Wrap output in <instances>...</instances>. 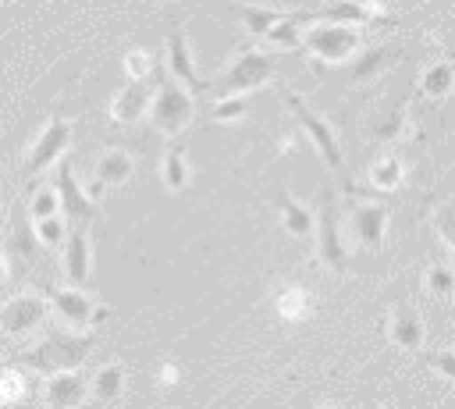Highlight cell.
Here are the masks:
<instances>
[{"label":"cell","mask_w":455,"mask_h":409,"mask_svg":"<svg viewBox=\"0 0 455 409\" xmlns=\"http://www.w3.org/2000/svg\"><path fill=\"white\" fill-rule=\"evenodd\" d=\"M274 68H277V60H274L270 50L242 46V50H235L231 64H228L220 75H213V78L206 82V89H213L217 100L249 96L252 89H259V85H267V82L274 78Z\"/></svg>","instance_id":"cell-1"},{"label":"cell","mask_w":455,"mask_h":409,"mask_svg":"<svg viewBox=\"0 0 455 409\" xmlns=\"http://www.w3.org/2000/svg\"><path fill=\"white\" fill-rule=\"evenodd\" d=\"M92 349H96V338H92V334H50V338H43L39 345L18 352L11 363H21V366H28V370H39V373L53 377V373H71V370H78Z\"/></svg>","instance_id":"cell-2"},{"label":"cell","mask_w":455,"mask_h":409,"mask_svg":"<svg viewBox=\"0 0 455 409\" xmlns=\"http://www.w3.org/2000/svg\"><path fill=\"white\" fill-rule=\"evenodd\" d=\"M192 110H196V100H192L181 85H174L171 78H164V82L153 85V100H149L146 117H149V124H153L164 139H178V135L188 128Z\"/></svg>","instance_id":"cell-3"},{"label":"cell","mask_w":455,"mask_h":409,"mask_svg":"<svg viewBox=\"0 0 455 409\" xmlns=\"http://www.w3.org/2000/svg\"><path fill=\"white\" fill-rule=\"evenodd\" d=\"M302 50L316 64H345V60H352L363 50V32L348 28V25L313 21V28L302 36Z\"/></svg>","instance_id":"cell-4"},{"label":"cell","mask_w":455,"mask_h":409,"mask_svg":"<svg viewBox=\"0 0 455 409\" xmlns=\"http://www.w3.org/2000/svg\"><path fill=\"white\" fill-rule=\"evenodd\" d=\"M313 231H316V256H320L323 270L345 274L348 270V249L341 238V213H338V199L331 188L323 192L320 210L313 213Z\"/></svg>","instance_id":"cell-5"},{"label":"cell","mask_w":455,"mask_h":409,"mask_svg":"<svg viewBox=\"0 0 455 409\" xmlns=\"http://www.w3.org/2000/svg\"><path fill=\"white\" fill-rule=\"evenodd\" d=\"M284 103H288L295 124L302 128V135H306V139L313 142V149L323 156V164H327L331 171H341V167H345V153H341V142L334 139V128H331L295 89H284Z\"/></svg>","instance_id":"cell-6"},{"label":"cell","mask_w":455,"mask_h":409,"mask_svg":"<svg viewBox=\"0 0 455 409\" xmlns=\"http://www.w3.org/2000/svg\"><path fill=\"white\" fill-rule=\"evenodd\" d=\"M57 320H64L71 327V334H89L96 324H103L110 317V309L103 302H96L85 288H50L46 292Z\"/></svg>","instance_id":"cell-7"},{"label":"cell","mask_w":455,"mask_h":409,"mask_svg":"<svg viewBox=\"0 0 455 409\" xmlns=\"http://www.w3.org/2000/svg\"><path fill=\"white\" fill-rule=\"evenodd\" d=\"M71 135H75V121L64 117V114H50V121L39 128V135L32 139V146H28V153H25V174L36 178L39 171L53 167V164L68 153Z\"/></svg>","instance_id":"cell-8"},{"label":"cell","mask_w":455,"mask_h":409,"mask_svg":"<svg viewBox=\"0 0 455 409\" xmlns=\"http://www.w3.org/2000/svg\"><path fill=\"white\" fill-rule=\"evenodd\" d=\"M295 21H327V25H348V28H373V25H391V14L380 4H316L309 11L291 14Z\"/></svg>","instance_id":"cell-9"},{"label":"cell","mask_w":455,"mask_h":409,"mask_svg":"<svg viewBox=\"0 0 455 409\" xmlns=\"http://www.w3.org/2000/svg\"><path fill=\"white\" fill-rule=\"evenodd\" d=\"M348 231H352V242L359 249L377 253L384 245V235H387V206L373 203V199H359L355 192H348Z\"/></svg>","instance_id":"cell-10"},{"label":"cell","mask_w":455,"mask_h":409,"mask_svg":"<svg viewBox=\"0 0 455 409\" xmlns=\"http://www.w3.org/2000/svg\"><path fill=\"white\" fill-rule=\"evenodd\" d=\"M164 78H171L174 85H181L188 96L206 92V82L196 71L192 46H188V36H185L181 25H174L171 36H167V43H164Z\"/></svg>","instance_id":"cell-11"},{"label":"cell","mask_w":455,"mask_h":409,"mask_svg":"<svg viewBox=\"0 0 455 409\" xmlns=\"http://www.w3.org/2000/svg\"><path fill=\"white\" fill-rule=\"evenodd\" d=\"M384 334L395 349H405V352H423V338H427V324H423V313L412 306V302H391L387 306V317H384Z\"/></svg>","instance_id":"cell-12"},{"label":"cell","mask_w":455,"mask_h":409,"mask_svg":"<svg viewBox=\"0 0 455 409\" xmlns=\"http://www.w3.org/2000/svg\"><path fill=\"white\" fill-rule=\"evenodd\" d=\"M43 320H46V299L36 295V292H21V295H14L0 306V331L11 334V338L39 331Z\"/></svg>","instance_id":"cell-13"},{"label":"cell","mask_w":455,"mask_h":409,"mask_svg":"<svg viewBox=\"0 0 455 409\" xmlns=\"http://www.w3.org/2000/svg\"><path fill=\"white\" fill-rule=\"evenodd\" d=\"M53 196H57V203L64 206V217L68 221H75V224H82V221H92L96 217V203L89 199V192L78 185V178H75V164H60V171L53 174Z\"/></svg>","instance_id":"cell-14"},{"label":"cell","mask_w":455,"mask_h":409,"mask_svg":"<svg viewBox=\"0 0 455 409\" xmlns=\"http://www.w3.org/2000/svg\"><path fill=\"white\" fill-rule=\"evenodd\" d=\"M132 174H135L132 153H124V149H117V146H107V149L96 156V181H92L85 192H89V199L96 203V199H103L107 188H121Z\"/></svg>","instance_id":"cell-15"},{"label":"cell","mask_w":455,"mask_h":409,"mask_svg":"<svg viewBox=\"0 0 455 409\" xmlns=\"http://www.w3.org/2000/svg\"><path fill=\"white\" fill-rule=\"evenodd\" d=\"M64 277L71 281V288H85V281L92 277V235L89 224H75L64 238Z\"/></svg>","instance_id":"cell-16"},{"label":"cell","mask_w":455,"mask_h":409,"mask_svg":"<svg viewBox=\"0 0 455 409\" xmlns=\"http://www.w3.org/2000/svg\"><path fill=\"white\" fill-rule=\"evenodd\" d=\"M402 60V50L391 46V43H377V46H363L355 57H352V68H348V82L352 85H366V82H377L384 71H391L395 64Z\"/></svg>","instance_id":"cell-17"},{"label":"cell","mask_w":455,"mask_h":409,"mask_svg":"<svg viewBox=\"0 0 455 409\" xmlns=\"http://www.w3.org/2000/svg\"><path fill=\"white\" fill-rule=\"evenodd\" d=\"M153 85H156L153 78L121 85V89L110 96V121H117V124H135V121H142V114L149 110V100H153Z\"/></svg>","instance_id":"cell-18"},{"label":"cell","mask_w":455,"mask_h":409,"mask_svg":"<svg viewBox=\"0 0 455 409\" xmlns=\"http://www.w3.org/2000/svg\"><path fill=\"white\" fill-rule=\"evenodd\" d=\"M85 395H89V381L82 370L53 373L43 384V405L46 409H78L85 402Z\"/></svg>","instance_id":"cell-19"},{"label":"cell","mask_w":455,"mask_h":409,"mask_svg":"<svg viewBox=\"0 0 455 409\" xmlns=\"http://www.w3.org/2000/svg\"><path fill=\"white\" fill-rule=\"evenodd\" d=\"M366 132H370L377 142H398V139L416 135L409 100H402V103H395V107H387V110H377V114L366 121Z\"/></svg>","instance_id":"cell-20"},{"label":"cell","mask_w":455,"mask_h":409,"mask_svg":"<svg viewBox=\"0 0 455 409\" xmlns=\"http://www.w3.org/2000/svg\"><path fill=\"white\" fill-rule=\"evenodd\" d=\"M274 206H277V217H281V224H284L288 235H295V238H313V210H309L302 199H295L291 188H281V192L274 196Z\"/></svg>","instance_id":"cell-21"},{"label":"cell","mask_w":455,"mask_h":409,"mask_svg":"<svg viewBox=\"0 0 455 409\" xmlns=\"http://www.w3.org/2000/svg\"><path fill=\"white\" fill-rule=\"evenodd\" d=\"M160 181L167 192H181L192 181V167H188V149L185 142H167L164 156H160Z\"/></svg>","instance_id":"cell-22"},{"label":"cell","mask_w":455,"mask_h":409,"mask_svg":"<svg viewBox=\"0 0 455 409\" xmlns=\"http://www.w3.org/2000/svg\"><path fill=\"white\" fill-rule=\"evenodd\" d=\"M7 249H11L14 256H21V260H36V253H39L36 228H32V221L25 217V206H21V203L11 206V221H7Z\"/></svg>","instance_id":"cell-23"},{"label":"cell","mask_w":455,"mask_h":409,"mask_svg":"<svg viewBox=\"0 0 455 409\" xmlns=\"http://www.w3.org/2000/svg\"><path fill=\"white\" fill-rule=\"evenodd\" d=\"M455 85V64L448 57H437L430 64H423L419 78H416V89L427 96V100H444Z\"/></svg>","instance_id":"cell-24"},{"label":"cell","mask_w":455,"mask_h":409,"mask_svg":"<svg viewBox=\"0 0 455 409\" xmlns=\"http://www.w3.org/2000/svg\"><path fill=\"white\" fill-rule=\"evenodd\" d=\"M405 156L402 153H380L370 167H366V181H370V188H377V192H395L402 181H405Z\"/></svg>","instance_id":"cell-25"},{"label":"cell","mask_w":455,"mask_h":409,"mask_svg":"<svg viewBox=\"0 0 455 409\" xmlns=\"http://www.w3.org/2000/svg\"><path fill=\"white\" fill-rule=\"evenodd\" d=\"M124 384H128V373L121 363H103L92 377H89V395L96 402H114L124 395Z\"/></svg>","instance_id":"cell-26"},{"label":"cell","mask_w":455,"mask_h":409,"mask_svg":"<svg viewBox=\"0 0 455 409\" xmlns=\"http://www.w3.org/2000/svg\"><path fill=\"white\" fill-rule=\"evenodd\" d=\"M419 281H423V292H427V295H434V299H441V302H448V299H451V292H455V274H451L448 260L427 263V267H423V274H419Z\"/></svg>","instance_id":"cell-27"},{"label":"cell","mask_w":455,"mask_h":409,"mask_svg":"<svg viewBox=\"0 0 455 409\" xmlns=\"http://www.w3.org/2000/svg\"><path fill=\"white\" fill-rule=\"evenodd\" d=\"M238 14H242V25H245V32L252 36V39H263L267 32H270V25H277L284 14L281 11H274V7H238Z\"/></svg>","instance_id":"cell-28"},{"label":"cell","mask_w":455,"mask_h":409,"mask_svg":"<svg viewBox=\"0 0 455 409\" xmlns=\"http://www.w3.org/2000/svg\"><path fill=\"white\" fill-rule=\"evenodd\" d=\"M263 39H267L270 46H277V50H281V46H284V50H299V46H302V25H299L291 14H284L277 25H270V32H267Z\"/></svg>","instance_id":"cell-29"},{"label":"cell","mask_w":455,"mask_h":409,"mask_svg":"<svg viewBox=\"0 0 455 409\" xmlns=\"http://www.w3.org/2000/svg\"><path fill=\"white\" fill-rule=\"evenodd\" d=\"M57 196H53V188L46 185V188H36L32 196H28V206H25V217L32 221V224H39V221H46V217H57Z\"/></svg>","instance_id":"cell-30"},{"label":"cell","mask_w":455,"mask_h":409,"mask_svg":"<svg viewBox=\"0 0 455 409\" xmlns=\"http://www.w3.org/2000/svg\"><path fill=\"white\" fill-rule=\"evenodd\" d=\"M451 213H455L451 199H441V203L430 210V228L437 231V238H441L444 253H451V249H455V235H451Z\"/></svg>","instance_id":"cell-31"},{"label":"cell","mask_w":455,"mask_h":409,"mask_svg":"<svg viewBox=\"0 0 455 409\" xmlns=\"http://www.w3.org/2000/svg\"><path fill=\"white\" fill-rule=\"evenodd\" d=\"M309 309H313V295H309L306 288H288V292L277 299V313L288 317V320H302Z\"/></svg>","instance_id":"cell-32"},{"label":"cell","mask_w":455,"mask_h":409,"mask_svg":"<svg viewBox=\"0 0 455 409\" xmlns=\"http://www.w3.org/2000/svg\"><path fill=\"white\" fill-rule=\"evenodd\" d=\"M124 75H128V82H146L153 75V53L142 46H132L124 53Z\"/></svg>","instance_id":"cell-33"},{"label":"cell","mask_w":455,"mask_h":409,"mask_svg":"<svg viewBox=\"0 0 455 409\" xmlns=\"http://www.w3.org/2000/svg\"><path fill=\"white\" fill-rule=\"evenodd\" d=\"M249 110V100L245 96H228V100H213L210 103V121H242Z\"/></svg>","instance_id":"cell-34"},{"label":"cell","mask_w":455,"mask_h":409,"mask_svg":"<svg viewBox=\"0 0 455 409\" xmlns=\"http://www.w3.org/2000/svg\"><path fill=\"white\" fill-rule=\"evenodd\" d=\"M32 228H36V242H39V249H43V245H46V249L64 245V238H68V228H64L60 217H46V221H39V224H32Z\"/></svg>","instance_id":"cell-35"},{"label":"cell","mask_w":455,"mask_h":409,"mask_svg":"<svg viewBox=\"0 0 455 409\" xmlns=\"http://www.w3.org/2000/svg\"><path fill=\"white\" fill-rule=\"evenodd\" d=\"M21 395H25V377L14 366L0 363V402H18Z\"/></svg>","instance_id":"cell-36"},{"label":"cell","mask_w":455,"mask_h":409,"mask_svg":"<svg viewBox=\"0 0 455 409\" xmlns=\"http://www.w3.org/2000/svg\"><path fill=\"white\" fill-rule=\"evenodd\" d=\"M427 366H434V373L444 381V384H451L455 381V352L451 349H427Z\"/></svg>","instance_id":"cell-37"},{"label":"cell","mask_w":455,"mask_h":409,"mask_svg":"<svg viewBox=\"0 0 455 409\" xmlns=\"http://www.w3.org/2000/svg\"><path fill=\"white\" fill-rule=\"evenodd\" d=\"M4 277H7V260H4V253H0V285H4Z\"/></svg>","instance_id":"cell-38"},{"label":"cell","mask_w":455,"mask_h":409,"mask_svg":"<svg viewBox=\"0 0 455 409\" xmlns=\"http://www.w3.org/2000/svg\"><path fill=\"white\" fill-rule=\"evenodd\" d=\"M320 409H338V405H320Z\"/></svg>","instance_id":"cell-39"},{"label":"cell","mask_w":455,"mask_h":409,"mask_svg":"<svg viewBox=\"0 0 455 409\" xmlns=\"http://www.w3.org/2000/svg\"><path fill=\"white\" fill-rule=\"evenodd\" d=\"M370 409H384V405H377V402H373V405H370Z\"/></svg>","instance_id":"cell-40"}]
</instances>
